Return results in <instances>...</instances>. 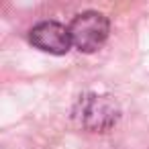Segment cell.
<instances>
[{
	"mask_svg": "<svg viewBox=\"0 0 149 149\" xmlns=\"http://www.w3.org/2000/svg\"><path fill=\"white\" fill-rule=\"evenodd\" d=\"M72 118L80 129H86L90 133H106L118 123L120 106L110 94L88 92L74 104Z\"/></svg>",
	"mask_w": 149,
	"mask_h": 149,
	"instance_id": "1",
	"label": "cell"
},
{
	"mask_svg": "<svg viewBox=\"0 0 149 149\" xmlns=\"http://www.w3.org/2000/svg\"><path fill=\"white\" fill-rule=\"evenodd\" d=\"M68 29L72 47L82 53H94L106 43L110 33V21L98 10H84L72 19Z\"/></svg>",
	"mask_w": 149,
	"mask_h": 149,
	"instance_id": "2",
	"label": "cell"
},
{
	"mask_svg": "<svg viewBox=\"0 0 149 149\" xmlns=\"http://www.w3.org/2000/svg\"><path fill=\"white\" fill-rule=\"evenodd\" d=\"M29 43L51 55H65L72 49V39H70V29L57 21H41L33 25L29 31Z\"/></svg>",
	"mask_w": 149,
	"mask_h": 149,
	"instance_id": "3",
	"label": "cell"
}]
</instances>
